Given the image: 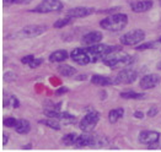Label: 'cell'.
<instances>
[{"mask_svg":"<svg viewBox=\"0 0 161 152\" xmlns=\"http://www.w3.org/2000/svg\"><path fill=\"white\" fill-rule=\"evenodd\" d=\"M159 44L158 42H148V43H144V44H139L138 47H135L136 50H147V49H155Z\"/></svg>","mask_w":161,"mask_h":152,"instance_id":"obj_23","label":"cell"},{"mask_svg":"<svg viewBox=\"0 0 161 152\" xmlns=\"http://www.w3.org/2000/svg\"><path fill=\"white\" fill-rule=\"evenodd\" d=\"M160 81L161 79L159 75H156V74H148V75L142 77L140 82H139V86L143 90H151V88L156 87L160 83Z\"/></svg>","mask_w":161,"mask_h":152,"instance_id":"obj_9","label":"cell"},{"mask_svg":"<svg viewBox=\"0 0 161 152\" xmlns=\"http://www.w3.org/2000/svg\"><path fill=\"white\" fill-rule=\"evenodd\" d=\"M123 115H124V111H123V108H116V109H112V111H109V113H108V120H109V123L114 124V123H117L119 119L123 118Z\"/></svg>","mask_w":161,"mask_h":152,"instance_id":"obj_18","label":"cell"},{"mask_svg":"<svg viewBox=\"0 0 161 152\" xmlns=\"http://www.w3.org/2000/svg\"><path fill=\"white\" fill-rule=\"evenodd\" d=\"M16 77H15V74L14 72H6L5 75H4V80L5 81H8V82H10V81H14Z\"/></svg>","mask_w":161,"mask_h":152,"instance_id":"obj_29","label":"cell"},{"mask_svg":"<svg viewBox=\"0 0 161 152\" xmlns=\"http://www.w3.org/2000/svg\"><path fill=\"white\" fill-rule=\"evenodd\" d=\"M102 61L108 68H118V66H124V65H130L133 63V58L121 52V49H118V50H114L107 54L102 59Z\"/></svg>","mask_w":161,"mask_h":152,"instance_id":"obj_2","label":"cell"},{"mask_svg":"<svg viewBox=\"0 0 161 152\" xmlns=\"http://www.w3.org/2000/svg\"><path fill=\"white\" fill-rule=\"evenodd\" d=\"M158 112L159 111H158V108H156V107H151V108L148 111V115L149 117H155V115L158 114Z\"/></svg>","mask_w":161,"mask_h":152,"instance_id":"obj_30","label":"cell"},{"mask_svg":"<svg viewBox=\"0 0 161 152\" xmlns=\"http://www.w3.org/2000/svg\"><path fill=\"white\" fill-rule=\"evenodd\" d=\"M33 59H35V56L32 55V54H30V55H26L24 56L22 59H21V61L25 64V65H30L32 61H33Z\"/></svg>","mask_w":161,"mask_h":152,"instance_id":"obj_27","label":"cell"},{"mask_svg":"<svg viewBox=\"0 0 161 152\" xmlns=\"http://www.w3.org/2000/svg\"><path fill=\"white\" fill-rule=\"evenodd\" d=\"M68 58H69V54H68L67 50L60 49V50H55L49 55V61H52V63H62V61L67 60Z\"/></svg>","mask_w":161,"mask_h":152,"instance_id":"obj_16","label":"cell"},{"mask_svg":"<svg viewBox=\"0 0 161 152\" xmlns=\"http://www.w3.org/2000/svg\"><path fill=\"white\" fill-rule=\"evenodd\" d=\"M138 77V72L133 69H124L116 75L113 79L114 85H123V83H133Z\"/></svg>","mask_w":161,"mask_h":152,"instance_id":"obj_6","label":"cell"},{"mask_svg":"<svg viewBox=\"0 0 161 152\" xmlns=\"http://www.w3.org/2000/svg\"><path fill=\"white\" fill-rule=\"evenodd\" d=\"M158 69L161 70V60H160V61H159V64H158Z\"/></svg>","mask_w":161,"mask_h":152,"instance_id":"obj_34","label":"cell"},{"mask_svg":"<svg viewBox=\"0 0 161 152\" xmlns=\"http://www.w3.org/2000/svg\"><path fill=\"white\" fill-rule=\"evenodd\" d=\"M3 139H4V141H3V145H6V144H8V140H9V136H8V135L4 133V134H3Z\"/></svg>","mask_w":161,"mask_h":152,"instance_id":"obj_32","label":"cell"},{"mask_svg":"<svg viewBox=\"0 0 161 152\" xmlns=\"http://www.w3.org/2000/svg\"><path fill=\"white\" fill-rule=\"evenodd\" d=\"M96 144H97V136L94 135V134L86 133V134L78 135L74 146H76V147H86V146H94Z\"/></svg>","mask_w":161,"mask_h":152,"instance_id":"obj_10","label":"cell"},{"mask_svg":"<svg viewBox=\"0 0 161 152\" xmlns=\"http://www.w3.org/2000/svg\"><path fill=\"white\" fill-rule=\"evenodd\" d=\"M95 10L92 8H86V6H78V8H73L70 10H68L67 15L71 16L73 18H80V17H87L90 15H92Z\"/></svg>","mask_w":161,"mask_h":152,"instance_id":"obj_12","label":"cell"},{"mask_svg":"<svg viewBox=\"0 0 161 152\" xmlns=\"http://www.w3.org/2000/svg\"><path fill=\"white\" fill-rule=\"evenodd\" d=\"M76 138H78V135H76L75 133H70V134H67V135L63 138V142H64L67 146H70V145H75Z\"/></svg>","mask_w":161,"mask_h":152,"instance_id":"obj_24","label":"cell"},{"mask_svg":"<svg viewBox=\"0 0 161 152\" xmlns=\"http://www.w3.org/2000/svg\"><path fill=\"white\" fill-rule=\"evenodd\" d=\"M144 38H145V33L143 29H133L122 36L121 43L124 45H136L144 41Z\"/></svg>","mask_w":161,"mask_h":152,"instance_id":"obj_4","label":"cell"},{"mask_svg":"<svg viewBox=\"0 0 161 152\" xmlns=\"http://www.w3.org/2000/svg\"><path fill=\"white\" fill-rule=\"evenodd\" d=\"M134 117L135 118H140V119H142V118H143V113H142V112H135Z\"/></svg>","mask_w":161,"mask_h":152,"instance_id":"obj_33","label":"cell"},{"mask_svg":"<svg viewBox=\"0 0 161 152\" xmlns=\"http://www.w3.org/2000/svg\"><path fill=\"white\" fill-rule=\"evenodd\" d=\"M70 58H71L76 64H80V65H86V64L91 63L90 56L86 53L85 48H76V49H74V50L70 53Z\"/></svg>","mask_w":161,"mask_h":152,"instance_id":"obj_11","label":"cell"},{"mask_svg":"<svg viewBox=\"0 0 161 152\" xmlns=\"http://www.w3.org/2000/svg\"><path fill=\"white\" fill-rule=\"evenodd\" d=\"M42 63H43V59H36V58H35V59H33V61H32L28 66H30V68H32V69H35V68H38Z\"/></svg>","mask_w":161,"mask_h":152,"instance_id":"obj_28","label":"cell"},{"mask_svg":"<svg viewBox=\"0 0 161 152\" xmlns=\"http://www.w3.org/2000/svg\"><path fill=\"white\" fill-rule=\"evenodd\" d=\"M130 8L134 13H147L153 8V0H140V1H133L130 4Z\"/></svg>","mask_w":161,"mask_h":152,"instance_id":"obj_13","label":"cell"},{"mask_svg":"<svg viewBox=\"0 0 161 152\" xmlns=\"http://www.w3.org/2000/svg\"><path fill=\"white\" fill-rule=\"evenodd\" d=\"M48 28L46 25H28L26 27H24L21 29V34L24 37H27V38H31V37H37V36H41L42 33H44Z\"/></svg>","mask_w":161,"mask_h":152,"instance_id":"obj_7","label":"cell"},{"mask_svg":"<svg viewBox=\"0 0 161 152\" xmlns=\"http://www.w3.org/2000/svg\"><path fill=\"white\" fill-rule=\"evenodd\" d=\"M71 21H73V17L68 15L65 17H63V18L55 21V24H54L53 26H54V28H63V27H65V26H68L69 24H71Z\"/></svg>","mask_w":161,"mask_h":152,"instance_id":"obj_22","label":"cell"},{"mask_svg":"<svg viewBox=\"0 0 161 152\" xmlns=\"http://www.w3.org/2000/svg\"><path fill=\"white\" fill-rule=\"evenodd\" d=\"M62 9H63V3L60 0H43L35 9H32V13L49 14V13L60 11Z\"/></svg>","mask_w":161,"mask_h":152,"instance_id":"obj_3","label":"cell"},{"mask_svg":"<svg viewBox=\"0 0 161 152\" xmlns=\"http://www.w3.org/2000/svg\"><path fill=\"white\" fill-rule=\"evenodd\" d=\"M98 120H100V113H97V112H89V113H86V115L82 118L80 120V129L82 131H85V133H91L92 130H94V128L96 126V124L98 123Z\"/></svg>","mask_w":161,"mask_h":152,"instance_id":"obj_5","label":"cell"},{"mask_svg":"<svg viewBox=\"0 0 161 152\" xmlns=\"http://www.w3.org/2000/svg\"><path fill=\"white\" fill-rule=\"evenodd\" d=\"M15 130H16L17 134H27L31 130V124L26 119H19L17 124L15 126Z\"/></svg>","mask_w":161,"mask_h":152,"instance_id":"obj_17","label":"cell"},{"mask_svg":"<svg viewBox=\"0 0 161 152\" xmlns=\"http://www.w3.org/2000/svg\"><path fill=\"white\" fill-rule=\"evenodd\" d=\"M16 124H17V119H15L13 117H9V118L4 119V125L8 126V128H15Z\"/></svg>","mask_w":161,"mask_h":152,"instance_id":"obj_25","label":"cell"},{"mask_svg":"<svg viewBox=\"0 0 161 152\" xmlns=\"http://www.w3.org/2000/svg\"><path fill=\"white\" fill-rule=\"evenodd\" d=\"M58 72L65 77H70L73 75L76 74V69L74 66H70V65H67V64H63V65H59L58 66Z\"/></svg>","mask_w":161,"mask_h":152,"instance_id":"obj_19","label":"cell"},{"mask_svg":"<svg viewBox=\"0 0 161 152\" xmlns=\"http://www.w3.org/2000/svg\"><path fill=\"white\" fill-rule=\"evenodd\" d=\"M160 140V134L154 130H144L139 134V142L143 145L158 144Z\"/></svg>","mask_w":161,"mask_h":152,"instance_id":"obj_8","label":"cell"},{"mask_svg":"<svg viewBox=\"0 0 161 152\" xmlns=\"http://www.w3.org/2000/svg\"><path fill=\"white\" fill-rule=\"evenodd\" d=\"M67 92H69V90H68L67 87H62V88L57 90V95H58V96H60V95H64V93H67Z\"/></svg>","mask_w":161,"mask_h":152,"instance_id":"obj_31","label":"cell"},{"mask_svg":"<svg viewBox=\"0 0 161 152\" xmlns=\"http://www.w3.org/2000/svg\"><path fill=\"white\" fill-rule=\"evenodd\" d=\"M41 124H44L46 126L51 128V129H54V130H60V122L57 119H53V118H48V119H43V120H40Z\"/></svg>","mask_w":161,"mask_h":152,"instance_id":"obj_20","label":"cell"},{"mask_svg":"<svg viewBox=\"0 0 161 152\" xmlns=\"http://www.w3.org/2000/svg\"><path fill=\"white\" fill-rule=\"evenodd\" d=\"M91 82L96 85V86H102V87H106V86H112L113 85V80L109 79L107 76H102V75H94L91 77Z\"/></svg>","mask_w":161,"mask_h":152,"instance_id":"obj_15","label":"cell"},{"mask_svg":"<svg viewBox=\"0 0 161 152\" xmlns=\"http://www.w3.org/2000/svg\"><path fill=\"white\" fill-rule=\"evenodd\" d=\"M128 24V16L125 14H113L101 20L100 26L111 32H119L127 26Z\"/></svg>","mask_w":161,"mask_h":152,"instance_id":"obj_1","label":"cell"},{"mask_svg":"<svg viewBox=\"0 0 161 152\" xmlns=\"http://www.w3.org/2000/svg\"><path fill=\"white\" fill-rule=\"evenodd\" d=\"M159 43H161V36H160V38H159Z\"/></svg>","mask_w":161,"mask_h":152,"instance_id":"obj_35","label":"cell"},{"mask_svg":"<svg viewBox=\"0 0 161 152\" xmlns=\"http://www.w3.org/2000/svg\"><path fill=\"white\" fill-rule=\"evenodd\" d=\"M32 0H4L6 5H13V4H28Z\"/></svg>","mask_w":161,"mask_h":152,"instance_id":"obj_26","label":"cell"},{"mask_svg":"<svg viewBox=\"0 0 161 152\" xmlns=\"http://www.w3.org/2000/svg\"><path fill=\"white\" fill-rule=\"evenodd\" d=\"M121 97L125 98V99H142V98H144V95L134 92V91H125V92H122Z\"/></svg>","mask_w":161,"mask_h":152,"instance_id":"obj_21","label":"cell"},{"mask_svg":"<svg viewBox=\"0 0 161 152\" xmlns=\"http://www.w3.org/2000/svg\"><path fill=\"white\" fill-rule=\"evenodd\" d=\"M102 41V34L100 32H89L86 34H84L81 42L85 44V45H92V44H97Z\"/></svg>","mask_w":161,"mask_h":152,"instance_id":"obj_14","label":"cell"}]
</instances>
